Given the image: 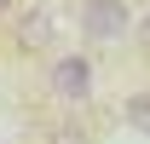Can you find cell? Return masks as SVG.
<instances>
[{
    "instance_id": "6da1fadb",
    "label": "cell",
    "mask_w": 150,
    "mask_h": 144,
    "mask_svg": "<svg viewBox=\"0 0 150 144\" xmlns=\"http://www.w3.org/2000/svg\"><path fill=\"white\" fill-rule=\"evenodd\" d=\"M81 35L93 46H115L133 35V12L127 0H81Z\"/></svg>"
},
{
    "instance_id": "7a4b0ae2",
    "label": "cell",
    "mask_w": 150,
    "mask_h": 144,
    "mask_svg": "<svg viewBox=\"0 0 150 144\" xmlns=\"http://www.w3.org/2000/svg\"><path fill=\"white\" fill-rule=\"evenodd\" d=\"M46 87H52V98H64V104H87V98H93V58H81V52L52 58Z\"/></svg>"
},
{
    "instance_id": "3957f363",
    "label": "cell",
    "mask_w": 150,
    "mask_h": 144,
    "mask_svg": "<svg viewBox=\"0 0 150 144\" xmlns=\"http://www.w3.org/2000/svg\"><path fill=\"white\" fill-rule=\"evenodd\" d=\"M12 40H18V52H52L58 46V6H46V0L23 6L18 23H12Z\"/></svg>"
},
{
    "instance_id": "277c9868",
    "label": "cell",
    "mask_w": 150,
    "mask_h": 144,
    "mask_svg": "<svg viewBox=\"0 0 150 144\" xmlns=\"http://www.w3.org/2000/svg\"><path fill=\"white\" fill-rule=\"evenodd\" d=\"M121 115H127L133 133H144V138H150V92H133L127 104H121Z\"/></svg>"
},
{
    "instance_id": "5b68a950",
    "label": "cell",
    "mask_w": 150,
    "mask_h": 144,
    "mask_svg": "<svg viewBox=\"0 0 150 144\" xmlns=\"http://www.w3.org/2000/svg\"><path fill=\"white\" fill-rule=\"evenodd\" d=\"M133 40H139V52H150V12H144L139 23H133Z\"/></svg>"
},
{
    "instance_id": "8992f818",
    "label": "cell",
    "mask_w": 150,
    "mask_h": 144,
    "mask_svg": "<svg viewBox=\"0 0 150 144\" xmlns=\"http://www.w3.org/2000/svg\"><path fill=\"white\" fill-rule=\"evenodd\" d=\"M6 6H12V0H0V12H6Z\"/></svg>"
}]
</instances>
